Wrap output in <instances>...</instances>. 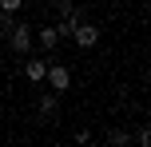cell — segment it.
Here are the masks:
<instances>
[{
  "mask_svg": "<svg viewBox=\"0 0 151 147\" xmlns=\"http://www.w3.org/2000/svg\"><path fill=\"white\" fill-rule=\"evenodd\" d=\"M0 56H4V48H0Z\"/></svg>",
  "mask_w": 151,
  "mask_h": 147,
  "instance_id": "cell-14",
  "label": "cell"
},
{
  "mask_svg": "<svg viewBox=\"0 0 151 147\" xmlns=\"http://www.w3.org/2000/svg\"><path fill=\"white\" fill-rule=\"evenodd\" d=\"M127 147H143V143H127Z\"/></svg>",
  "mask_w": 151,
  "mask_h": 147,
  "instance_id": "cell-13",
  "label": "cell"
},
{
  "mask_svg": "<svg viewBox=\"0 0 151 147\" xmlns=\"http://www.w3.org/2000/svg\"><path fill=\"white\" fill-rule=\"evenodd\" d=\"M4 44L12 48L16 56H32V24H24V20L12 24V32L4 36Z\"/></svg>",
  "mask_w": 151,
  "mask_h": 147,
  "instance_id": "cell-1",
  "label": "cell"
},
{
  "mask_svg": "<svg viewBox=\"0 0 151 147\" xmlns=\"http://www.w3.org/2000/svg\"><path fill=\"white\" fill-rule=\"evenodd\" d=\"M44 84L52 87L56 95H64V92L72 87V68H68V64H48V76H44Z\"/></svg>",
  "mask_w": 151,
  "mask_h": 147,
  "instance_id": "cell-2",
  "label": "cell"
},
{
  "mask_svg": "<svg viewBox=\"0 0 151 147\" xmlns=\"http://www.w3.org/2000/svg\"><path fill=\"white\" fill-rule=\"evenodd\" d=\"M72 40H76V48H96L99 44V28L96 24H76V32H72Z\"/></svg>",
  "mask_w": 151,
  "mask_h": 147,
  "instance_id": "cell-4",
  "label": "cell"
},
{
  "mask_svg": "<svg viewBox=\"0 0 151 147\" xmlns=\"http://www.w3.org/2000/svg\"><path fill=\"white\" fill-rule=\"evenodd\" d=\"M104 143H107V147H127V143H131V131H127V127H111Z\"/></svg>",
  "mask_w": 151,
  "mask_h": 147,
  "instance_id": "cell-8",
  "label": "cell"
},
{
  "mask_svg": "<svg viewBox=\"0 0 151 147\" xmlns=\"http://www.w3.org/2000/svg\"><path fill=\"white\" fill-rule=\"evenodd\" d=\"M80 147H107V143H104V139H96V135H91V139H88V143H80Z\"/></svg>",
  "mask_w": 151,
  "mask_h": 147,
  "instance_id": "cell-12",
  "label": "cell"
},
{
  "mask_svg": "<svg viewBox=\"0 0 151 147\" xmlns=\"http://www.w3.org/2000/svg\"><path fill=\"white\" fill-rule=\"evenodd\" d=\"M24 76H28V84L36 87V84H44V76H48V60H40V56H28V64H24Z\"/></svg>",
  "mask_w": 151,
  "mask_h": 147,
  "instance_id": "cell-5",
  "label": "cell"
},
{
  "mask_svg": "<svg viewBox=\"0 0 151 147\" xmlns=\"http://www.w3.org/2000/svg\"><path fill=\"white\" fill-rule=\"evenodd\" d=\"M20 8H24V0H0V12H12V16H16Z\"/></svg>",
  "mask_w": 151,
  "mask_h": 147,
  "instance_id": "cell-10",
  "label": "cell"
},
{
  "mask_svg": "<svg viewBox=\"0 0 151 147\" xmlns=\"http://www.w3.org/2000/svg\"><path fill=\"white\" fill-rule=\"evenodd\" d=\"M60 24H52V28H56V36H60V40H72V32H76V24H80V12H76V4H72V0H60Z\"/></svg>",
  "mask_w": 151,
  "mask_h": 147,
  "instance_id": "cell-3",
  "label": "cell"
},
{
  "mask_svg": "<svg viewBox=\"0 0 151 147\" xmlns=\"http://www.w3.org/2000/svg\"><path fill=\"white\" fill-rule=\"evenodd\" d=\"M12 24H16V20H12V12H0V40L12 32Z\"/></svg>",
  "mask_w": 151,
  "mask_h": 147,
  "instance_id": "cell-9",
  "label": "cell"
},
{
  "mask_svg": "<svg viewBox=\"0 0 151 147\" xmlns=\"http://www.w3.org/2000/svg\"><path fill=\"white\" fill-rule=\"evenodd\" d=\"M131 143H143V147H147V143H151V131H147V127H139V131L131 135Z\"/></svg>",
  "mask_w": 151,
  "mask_h": 147,
  "instance_id": "cell-11",
  "label": "cell"
},
{
  "mask_svg": "<svg viewBox=\"0 0 151 147\" xmlns=\"http://www.w3.org/2000/svg\"><path fill=\"white\" fill-rule=\"evenodd\" d=\"M36 48H44V52L60 48V36H56V28H52V24H44V28L36 32Z\"/></svg>",
  "mask_w": 151,
  "mask_h": 147,
  "instance_id": "cell-7",
  "label": "cell"
},
{
  "mask_svg": "<svg viewBox=\"0 0 151 147\" xmlns=\"http://www.w3.org/2000/svg\"><path fill=\"white\" fill-rule=\"evenodd\" d=\"M36 111H40L44 119H52L56 111H60V95H56V92H44V95L36 100Z\"/></svg>",
  "mask_w": 151,
  "mask_h": 147,
  "instance_id": "cell-6",
  "label": "cell"
}]
</instances>
